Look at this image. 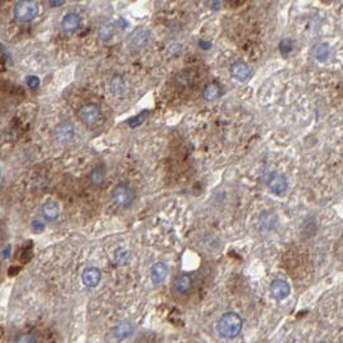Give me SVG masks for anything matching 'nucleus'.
I'll return each instance as SVG.
<instances>
[{
    "label": "nucleus",
    "instance_id": "1",
    "mask_svg": "<svg viewBox=\"0 0 343 343\" xmlns=\"http://www.w3.org/2000/svg\"><path fill=\"white\" fill-rule=\"evenodd\" d=\"M243 329V320L236 312H226L216 324V332L224 340L236 338Z\"/></svg>",
    "mask_w": 343,
    "mask_h": 343
},
{
    "label": "nucleus",
    "instance_id": "2",
    "mask_svg": "<svg viewBox=\"0 0 343 343\" xmlns=\"http://www.w3.org/2000/svg\"><path fill=\"white\" fill-rule=\"evenodd\" d=\"M39 13L35 0H18L13 7V16L18 22H31Z\"/></svg>",
    "mask_w": 343,
    "mask_h": 343
},
{
    "label": "nucleus",
    "instance_id": "3",
    "mask_svg": "<svg viewBox=\"0 0 343 343\" xmlns=\"http://www.w3.org/2000/svg\"><path fill=\"white\" fill-rule=\"evenodd\" d=\"M111 199L116 207L128 208L134 200L133 190L128 185H117L114 187L113 192H111Z\"/></svg>",
    "mask_w": 343,
    "mask_h": 343
},
{
    "label": "nucleus",
    "instance_id": "4",
    "mask_svg": "<svg viewBox=\"0 0 343 343\" xmlns=\"http://www.w3.org/2000/svg\"><path fill=\"white\" fill-rule=\"evenodd\" d=\"M150 39H151L150 31L140 27V29H136L134 31H132V33L129 34V37H128L127 40H128V45H129V48H132V49L134 50H141L149 45Z\"/></svg>",
    "mask_w": 343,
    "mask_h": 343
},
{
    "label": "nucleus",
    "instance_id": "5",
    "mask_svg": "<svg viewBox=\"0 0 343 343\" xmlns=\"http://www.w3.org/2000/svg\"><path fill=\"white\" fill-rule=\"evenodd\" d=\"M79 117L85 125H94L100 121L101 110L96 105H84L79 110Z\"/></svg>",
    "mask_w": 343,
    "mask_h": 343
},
{
    "label": "nucleus",
    "instance_id": "6",
    "mask_svg": "<svg viewBox=\"0 0 343 343\" xmlns=\"http://www.w3.org/2000/svg\"><path fill=\"white\" fill-rule=\"evenodd\" d=\"M74 137H75V128L71 123L65 121V123H60L54 128V138L60 144H70L74 140Z\"/></svg>",
    "mask_w": 343,
    "mask_h": 343
},
{
    "label": "nucleus",
    "instance_id": "7",
    "mask_svg": "<svg viewBox=\"0 0 343 343\" xmlns=\"http://www.w3.org/2000/svg\"><path fill=\"white\" fill-rule=\"evenodd\" d=\"M270 292H271V296H272L275 300L283 301L289 297L290 285L287 280L276 279V280H273L272 283H271Z\"/></svg>",
    "mask_w": 343,
    "mask_h": 343
},
{
    "label": "nucleus",
    "instance_id": "8",
    "mask_svg": "<svg viewBox=\"0 0 343 343\" xmlns=\"http://www.w3.org/2000/svg\"><path fill=\"white\" fill-rule=\"evenodd\" d=\"M230 73L231 76L235 80H237V81H240V83L247 81L250 77V75H252L250 67L248 66V64H245L244 61H236V62H233L230 67Z\"/></svg>",
    "mask_w": 343,
    "mask_h": 343
},
{
    "label": "nucleus",
    "instance_id": "9",
    "mask_svg": "<svg viewBox=\"0 0 343 343\" xmlns=\"http://www.w3.org/2000/svg\"><path fill=\"white\" fill-rule=\"evenodd\" d=\"M80 25H81V17L75 12H69L61 20V29L66 34H73L79 30Z\"/></svg>",
    "mask_w": 343,
    "mask_h": 343
},
{
    "label": "nucleus",
    "instance_id": "10",
    "mask_svg": "<svg viewBox=\"0 0 343 343\" xmlns=\"http://www.w3.org/2000/svg\"><path fill=\"white\" fill-rule=\"evenodd\" d=\"M101 279H102V273H101L100 268H97V267H88L81 275L83 284L87 288H96L100 284Z\"/></svg>",
    "mask_w": 343,
    "mask_h": 343
},
{
    "label": "nucleus",
    "instance_id": "11",
    "mask_svg": "<svg viewBox=\"0 0 343 343\" xmlns=\"http://www.w3.org/2000/svg\"><path fill=\"white\" fill-rule=\"evenodd\" d=\"M268 187L273 193L276 195H283L288 189V181L285 176L281 173L271 174L270 181H268Z\"/></svg>",
    "mask_w": 343,
    "mask_h": 343
},
{
    "label": "nucleus",
    "instance_id": "12",
    "mask_svg": "<svg viewBox=\"0 0 343 343\" xmlns=\"http://www.w3.org/2000/svg\"><path fill=\"white\" fill-rule=\"evenodd\" d=\"M173 289L180 296H186L192 289V279L189 275H186V273H182V275L177 276V279L174 280Z\"/></svg>",
    "mask_w": 343,
    "mask_h": 343
},
{
    "label": "nucleus",
    "instance_id": "13",
    "mask_svg": "<svg viewBox=\"0 0 343 343\" xmlns=\"http://www.w3.org/2000/svg\"><path fill=\"white\" fill-rule=\"evenodd\" d=\"M168 275V266L164 262H156L153 264L150 270V279L155 285L161 284Z\"/></svg>",
    "mask_w": 343,
    "mask_h": 343
},
{
    "label": "nucleus",
    "instance_id": "14",
    "mask_svg": "<svg viewBox=\"0 0 343 343\" xmlns=\"http://www.w3.org/2000/svg\"><path fill=\"white\" fill-rule=\"evenodd\" d=\"M133 330H134V328H133V325H132V323H130V321H127V320H124V321H120L116 327L114 328L113 336H114V338L117 341L127 340L128 337L132 336Z\"/></svg>",
    "mask_w": 343,
    "mask_h": 343
},
{
    "label": "nucleus",
    "instance_id": "15",
    "mask_svg": "<svg viewBox=\"0 0 343 343\" xmlns=\"http://www.w3.org/2000/svg\"><path fill=\"white\" fill-rule=\"evenodd\" d=\"M41 213L48 221L57 220L60 216V205L53 200H48L41 205Z\"/></svg>",
    "mask_w": 343,
    "mask_h": 343
},
{
    "label": "nucleus",
    "instance_id": "16",
    "mask_svg": "<svg viewBox=\"0 0 343 343\" xmlns=\"http://www.w3.org/2000/svg\"><path fill=\"white\" fill-rule=\"evenodd\" d=\"M221 94V87L217 83H210L208 84L205 89L203 92V97L205 101H214L217 100Z\"/></svg>",
    "mask_w": 343,
    "mask_h": 343
},
{
    "label": "nucleus",
    "instance_id": "17",
    "mask_svg": "<svg viewBox=\"0 0 343 343\" xmlns=\"http://www.w3.org/2000/svg\"><path fill=\"white\" fill-rule=\"evenodd\" d=\"M111 92H113L115 96H123L127 90V84L124 81V79L121 76H115L111 80Z\"/></svg>",
    "mask_w": 343,
    "mask_h": 343
},
{
    "label": "nucleus",
    "instance_id": "18",
    "mask_svg": "<svg viewBox=\"0 0 343 343\" xmlns=\"http://www.w3.org/2000/svg\"><path fill=\"white\" fill-rule=\"evenodd\" d=\"M105 177H106V170L104 167H98L96 169L92 170L90 173V182L94 186H101L105 182Z\"/></svg>",
    "mask_w": 343,
    "mask_h": 343
},
{
    "label": "nucleus",
    "instance_id": "19",
    "mask_svg": "<svg viewBox=\"0 0 343 343\" xmlns=\"http://www.w3.org/2000/svg\"><path fill=\"white\" fill-rule=\"evenodd\" d=\"M330 49L329 45L325 43H320L315 47V58H316L319 62H325V61L329 58Z\"/></svg>",
    "mask_w": 343,
    "mask_h": 343
},
{
    "label": "nucleus",
    "instance_id": "20",
    "mask_svg": "<svg viewBox=\"0 0 343 343\" xmlns=\"http://www.w3.org/2000/svg\"><path fill=\"white\" fill-rule=\"evenodd\" d=\"M114 37V26L111 24H104L101 25L98 29V38L104 41L110 40Z\"/></svg>",
    "mask_w": 343,
    "mask_h": 343
},
{
    "label": "nucleus",
    "instance_id": "21",
    "mask_svg": "<svg viewBox=\"0 0 343 343\" xmlns=\"http://www.w3.org/2000/svg\"><path fill=\"white\" fill-rule=\"evenodd\" d=\"M147 116H149V113H147V111H142L140 115H137V116L132 117V119L128 121V123H129V127H132V128L138 127V125H141L142 123H145V120L147 119Z\"/></svg>",
    "mask_w": 343,
    "mask_h": 343
},
{
    "label": "nucleus",
    "instance_id": "22",
    "mask_svg": "<svg viewBox=\"0 0 343 343\" xmlns=\"http://www.w3.org/2000/svg\"><path fill=\"white\" fill-rule=\"evenodd\" d=\"M115 260H116V264H127V261L129 260V253L127 250L120 249L117 250L116 254H115Z\"/></svg>",
    "mask_w": 343,
    "mask_h": 343
},
{
    "label": "nucleus",
    "instance_id": "23",
    "mask_svg": "<svg viewBox=\"0 0 343 343\" xmlns=\"http://www.w3.org/2000/svg\"><path fill=\"white\" fill-rule=\"evenodd\" d=\"M292 49H293V44H292V41H290L289 39L281 40V43H280V50H281V53L288 54L292 52Z\"/></svg>",
    "mask_w": 343,
    "mask_h": 343
},
{
    "label": "nucleus",
    "instance_id": "24",
    "mask_svg": "<svg viewBox=\"0 0 343 343\" xmlns=\"http://www.w3.org/2000/svg\"><path fill=\"white\" fill-rule=\"evenodd\" d=\"M16 343H37V338L33 334H21L17 337Z\"/></svg>",
    "mask_w": 343,
    "mask_h": 343
},
{
    "label": "nucleus",
    "instance_id": "25",
    "mask_svg": "<svg viewBox=\"0 0 343 343\" xmlns=\"http://www.w3.org/2000/svg\"><path fill=\"white\" fill-rule=\"evenodd\" d=\"M27 84H29V87L33 88V89H35V88L39 87V77L38 76H29L27 77Z\"/></svg>",
    "mask_w": 343,
    "mask_h": 343
},
{
    "label": "nucleus",
    "instance_id": "26",
    "mask_svg": "<svg viewBox=\"0 0 343 343\" xmlns=\"http://www.w3.org/2000/svg\"><path fill=\"white\" fill-rule=\"evenodd\" d=\"M321 343H327V342H321Z\"/></svg>",
    "mask_w": 343,
    "mask_h": 343
}]
</instances>
